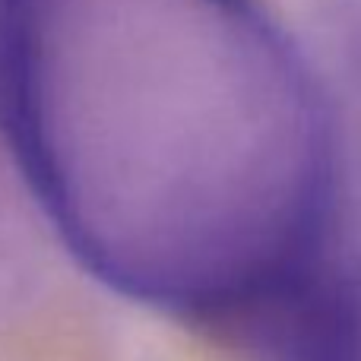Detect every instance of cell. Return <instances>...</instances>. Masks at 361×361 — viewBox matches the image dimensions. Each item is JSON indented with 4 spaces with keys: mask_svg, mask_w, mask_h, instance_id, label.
I'll use <instances>...</instances> for the list:
<instances>
[{
    "mask_svg": "<svg viewBox=\"0 0 361 361\" xmlns=\"http://www.w3.org/2000/svg\"><path fill=\"white\" fill-rule=\"evenodd\" d=\"M0 149L63 257L152 317L250 330L330 254V121L247 0H0Z\"/></svg>",
    "mask_w": 361,
    "mask_h": 361,
    "instance_id": "obj_1",
    "label": "cell"
},
{
    "mask_svg": "<svg viewBox=\"0 0 361 361\" xmlns=\"http://www.w3.org/2000/svg\"><path fill=\"white\" fill-rule=\"evenodd\" d=\"M254 333L276 361H361V292L326 257L257 320Z\"/></svg>",
    "mask_w": 361,
    "mask_h": 361,
    "instance_id": "obj_2",
    "label": "cell"
}]
</instances>
